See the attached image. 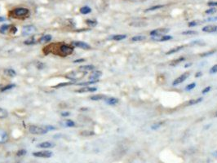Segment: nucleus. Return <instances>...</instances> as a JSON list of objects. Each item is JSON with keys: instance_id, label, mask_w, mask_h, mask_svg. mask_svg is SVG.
<instances>
[{"instance_id": "f257e3e1", "label": "nucleus", "mask_w": 217, "mask_h": 163, "mask_svg": "<svg viewBox=\"0 0 217 163\" xmlns=\"http://www.w3.org/2000/svg\"><path fill=\"white\" fill-rule=\"evenodd\" d=\"M73 51H74V47L61 43H52V44L47 45V47L43 48V52L46 55L52 53L62 57L69 56L73 53Z\"/></svg>"}, {"instance_id": "f03ea898", "label": "nucleus", "mask_w": 217, "mask_h": 163, "mask_svg": "<svg viewBox=\"0 0 217 163\" xmlns=\"http://www.w3.org/2000/svg\"><path fill=\"white\" fill-rule=\"evenodd\" d=\"M9 16L15 19H25L29 16V11L25 8H15L9 12Z\"/></svg>"}, {"instance_id": "7ed1b4c3", "label": "nucleus", "mask_w": 217, "mask_h": 163, "mask_svg": "<svg viewBox=\"0 0 217 163\" xmlns=\"http://www.w3.org/2000/svg\"><path fill=\"white\" fill-rule=\"evenodd\" d=\"M87 74V72L84 70H77V71H73V72H70L66 74L65 77L69 80H72V81H78V80H80L82 78H83L85 77V75Z\"/></svg>"}, {"instance_id": "20e7f679", "label": "nucleus", "mask_w": 217, "mask_h": 163, "mask_svg": "<svg viewBox=\"0 0 217 163\" xmlns=\"http://www.w3.org/2000/svg\"><path fill=\"white\" fill-rule=\"evenodd\" d=\"M47 127H38V126H30L29 128V131L33 135H43L48 131Z\"/></svg>"}, {"instance_id": "39448f33", "label": "nucleus", "mask_w": 217, "mask_h": 163, "mask_svg": "<svg viewBox=\"0 0 217 163\" xmlns=\"http://www.w3.org/2000/svg\"><path fill=\"white\" fill-rule=\"evenodd\" d=\"M17 29L12 25H3L0 27V33L3 34H14L17 33Z\"/></svg>"}, {"instance_id": "423d86ee", "label": "nucleus", "mask_w": 217, "mask_h": 163, "mask_svg": "<svg viewBox=\"0 0 217 163\" xmlns=\"http://www.w3.org/2000/svg\"><path fill=\"white\" fill-rule=\"evenodd\" d=\"M36 32V28L34 26H26L22 28L21 34L23 36H28Z\"/></svg>"}, {"instance_id": "0eeeda50", "label": "nucleus", "mask_w": 217, "mask_h": 163, "mask_svg": "<svg viewBox=\"0 0 217 163\" xmlns=\"http://www.w3.org/2000/svg\"><path fill=\"white\" fill-rule=\"evenodd\" d=\"M34 157H42V158H49L52 156V153L50 151H40V152H35L33 153Z\"/></svg>"}, {"instance_id": "6e6552de", "label": "nucleus", "mask_w": 217, "mask_h": 163, "mask_svg": "<svg viewBox=\"0 0 217 163\" xmlns=\"http://www.w3.org/2000/svg\"><path fill=\"white\" fill-rule=\"evenodd\" d=\"M189 76V72H186V73H183V74L180 75V77H178L176 79H175V81L173 82L172 85H173V86H176V85H178V84L182 83L183 82L185 81V80L187 79V77H188Z\"/></svg>"}, {"instance_id": "1a4fd4ad", "label": "nucleus", "mask_w": 217, "mask_h": 163, "mask_svg": "<svg viewBox=\"0 0 217 163\" xmlns=\"http://www.w3.org/2000/svg\"><path fill=\"white\" fill-rule=\"evenodd\" d=\"M168 32H169V29H157L150 32V35L153 37H157V36L164 35V34L168 33Z\"/></svg>"}, {"instance_id": "9d476101", "label": "nucleus", "mask_w": 217, "mask_h": 163, "mask_svg": "<svg viewBox=\"0 0 217 163\" xmlns=\"http://www.w3.org/2000/svg\"><path fill=\"white\" fill-rule=\"evenodd\" d=\"M71 45L73 47H80L83 48V49H91V46L88 45L87 43H84V42H80V41H76V42H72Z\"/></svg>"}, {"instance_id": "9b49d317", "label": "nucleus", "mask_w": 217, "mask_h": 163, "mask_svg": "<svg viewBox=\"0 0 217 163\" xmlns=\"http://www.w3.org/2000/svg\"><path fill=\"white\" fill-rule=\"evenodd\" d=\"M97 90L96 87H90V86H84L82 87V88L78 89V90H76L75 92L78 93H86V92H93V91H95Z\"/></svg>"}, {"instance_id": "f8f14e48", "label": "nucleus", "mask_w": 217, "mask_h": 163, "mask_svg": "<svg viewBox=\"0 0 217 163\" xmlns=\"http://www.w3.org/2000/svg\"><path fill=\"white\" fill-rule=\"evenodd\" d=\"M203 32H207V33H213V32L217 31V26L211 25V26H207L202 28Z\"/></svg>"}, {"instance_id": "ddd939ff", "label": "nucleus", "mask_w": 217, "mask_h": 163, "mask_svg": "<svg viewBox=\"0 0 217 163\" xmlns=\"http://www.w3.org/2000/svg\"><path fill=\"white\" fill-rule=\"evenodd\" d=\"M8 135L5 130L0 129V144H4L8 141Z\"/></svg>"}, {"instance_id": "4468645a", "label": "nucleus", "mask_w": 217, "mask_h": 163, "mask_svg": "<svg viewBox=\"0 0 217 163\" xmlns=\"http://www.w3.org/2000/svg\"><path fill=\"white\" fill-rule=\"evenodd\" d=\"M172 38V37L170 35H161L157 37H153V39L158 42H164V41H168Z\"/></svg>"}, {"instance_id": "2eb2a0df", "label": "nucleus", "mask_w": 217, "mask_h": 163, "mask_svg": "<svg viewBox=\"0 0 217 163\" xmlns=\"http://www.w3.org/2000/svg\"><path fill=\"white\" fill-rule=\"evenodd\" d=\"M102 75V72L101 71L96 70V71H93L92 73L90 74L89 76V79L90 80H98L100 77H101Z\"/></svg>"}, {"instance_id": "dca6fc26", "label": "nucleus", "mask_w": 217, "mask_h": 163, "mask_svg": "<svg viewBox=\"0 0 217 163\" xmlns=\"http://www.w3.org/2000/svg\"><path fill=\"white\" fill-rule=\"evenodd\" d=\"M55 146V144L51 143V142H43L39 144H38V148H53Z\"/></svg>"}, {"instance_id": "f3484780", "label": "nucleus", "mask_w": 217, "mask_h": 163, "mask_svg": "<svg viewBox=\"0 0 217 163\" xmlns=\"http://www.w3.org/2000/svg\"><path fill=\"white\" fill-rule=\"evenodd\" d=\"M52 35H50V34H47V35H44V36L41 37L39 39H38V42H39L40 43H48V42H50V41L52 40Z\"/></svg>"}, {"instance_id": "a211bd4d", "label": "nucleus", "mask_w": 217, "mask_h": 163, "mask_svg": "<svg viewBox=\"0 0 217 163\" xmlns=\"http://www.w3.org/2000/svg\"><path fill=\"white\" fill-rule=\"evenodd\" d=\"M108 98L106 95H95L91 96V100H95V101H97V100H105L106 99Z\"/></svg>"}, {"instance_id": "6ab92c4d", "label": "nucleus", "mask_w": 217, "mask_h": 163, "mask_svg": "<svg viewBox=\"0 0 217 163\" xmlns=\"http://www.w3.org/2000/svg\"><path fill=\"white\" fill-rule=\"evenodd\" d=\"M184 47H185V46H184V45H181V46H179V47H174V48H172V49H171V50H169V51L166 52V55H171V54H173V53H175V52H177V51H180V50H182L183 48H184Z\"/></svg>"}, {"instance_id": "aec40b11", "label": "nucleus", "mask_w": 217, "mask_h": 163, "mask_svg": "<svg viewBox=\"0 0 217 163\" xmlns=\"http://www.w3.org/2000/svg\"><path fill=\"white\" fill-rule=\"evenodd\" d=\"M126 38H127V35H125V34H117V35H113L109 38L115 41H120V40L125 39Z\"/></svg>"}, {"instance_id": "412c9836", "label": "nucleus", "mask_w": 217, "mask_h": 163, "mask_svg": "<svg viewBox=\"0 0 217 163\" xmlns=\"http://www.w3.org/2000/svg\"><path fill=\"white\" fill-rule=\"evenodd\" d=\"M105 102L108 104L113 105V104H118V99H116V98H113V97H108L105 100Z\"/></svg>"}, {"instance_id": "4be33fe9", "label": "nucleus", "mask_w": 217, "mask_h": 163, "mask_svg": "<svg viewBox=\"0 0 217 163\" xmlns=\"http://www.w3.org/2000/svg\"><path fill=\"white\" fill-rule=\"evenodd\" d=\"M184 60H185V58H184V57H180V58L175 59V60H174L171 61L170 65L171 66H175V65H177L178 64H180V63H181V62H183Z\"/></svg>"}, {"instance_id": "5701e85b", "label": "nucleus", "mask_w": 217, "mask_h": 163, "mask_svg": "<svg viewBox=\"0 0 217 163\" xmlns=\"http://www.w3.org/2000/svg\"><path fill=\"white\" fill-rule=\"evenodd\" d=\"M202 100V98H198V99H196V100H189L188 102L186 103L185 105L186 106H189V105H193V104H198V103H200L201 101Z\"/></svg>"}, {"instance_id": "b1692460", "label": "nucleus", "mask_w": 217, "mask_h": 163, "mask_svg": "<svg viewBox=\"0 0 217 163\" xmlns=\"http://www.w3.org/2000/svg\"><path fill=\"white\" fill-rule=\"evenodd\" d=\"M4 73L9 77H15L17 75V73L15 72V70L11 69H7L4 70Z\"/></svg>"}, {"instance_id": "393cba45", "label": "nucleus", "mask_w": 217, "mask_h": 163, "mask_svg": "<svg viewBox=\"0 0 217 163\" xmlns=\"http://www.w3.org/2000/svg\"><path fill=\"white\" fill-rule=\"evenodd\" d=\"M8 112L6 109H3V108L0 107V119H3L8 118Z\"/></svg>"}, {"instance_id": "a878e982", "label": "nucleus", "mask_w": 217, "mask_h": 163, "mask_svg": "<svg viewBox=\"0 0 217 163\" xmlns=\"http://www.w3.org/2000/svg\"><path fill=\"white\" fill-rule=\"evenodd\" d=\"M146 38L145 36L143 35H138V36H134L133 38H131L132 42H140V41H143Z\"/></svg>"}, {"instance_id": "bb28decb", "label": "nucleus", "mask_w": 217, "mask_h": 163, "mask_svg": "<svg viewBox=\"0 0 217 163\" xmlns=\"http://www.w3.org/2000/svg\"><path fill=\"white\" fill-rule=\"evenodd\" d=\"M95 69V66L94 65H83V66H80L79 67V69L81 70H84V71H88V70H93Z\"/></svg>"}, {"instance_id": "cd10ccee", "label": "nucleus", "mask_w": 217, "mask_h": 163, "mask_svg": "<svg viewBox=\"0 0 217 163\" xmlns=\"http://www.w3.org/2000/svg\"><path fill=\"white\" fill-rule=\"evenodd\" d=\"M37 42H38V41L35 40V38H34V36H33L32 38H29V39H27L26 41H25V44L26 45H31V44H34V43H36Z\"/></svg>"}, {"instance_id": "c85d7f7f", "label": "nucleus", "mask_w": 217, "mask_h": 163, "mask_svg": "<svg viewBox=\"0 0 217 163\" xmlns=\"http://www.w3.org/2000/svg\"><path fill=\"white\" fill-rule=\"evenodd\" d=\"M91 11V9L89 8V7H83V8H82L81 9H80V12L82 13V14H88V13H90Z\"/></svg>"}, {"instance_id": "c756f323", "label": "nucleus", "mask_w": 217, "mask_h": 163, "mask_svg": "<svg viewBox=\"0 0 217 163\" xmlns=\"http://www.w3.org/2000/svg\"><path fill=\"white\" fill-rule=\"evenodd\" d=\"M95 82H98V80H91L90 82H80V83H77L78 86H87V85H91L94 84Z\"/></svg>"}, {"instance_id": "7c9ffc66", "label": "nucleus", "mask_w": 217, "mask_h": 163, "mask_svg": "<svg viewBox=\"0 0 217 163\" xmlns=\"http://www.w3.org/2000/svg\"><path fill=\"white\" fill-rule=\"evenodd\" d=\"M198 33L197 31H194V30H187V31H184L182 32L183 35H196Z\"/></svg>"}, {"instance_id": "2f4dec72", "label": "nucleus", "mask_w": 217, "mask_h": 163, "mask_svg": "<svg viewBox=\"0 0 217 163\" xmlns=\"http://www.w3.org/2000/svg\"><path fill=\"white\" fill-rule=\"evenodd\" d=\"M202 21H201V20H193V21H191L189 23V27H193V26H199V25L202 24Z\"/></svg>"}, {"instance_id": "473e14b6", "label": "nucleus", "mask_w": 217, "mask_h": 163, "mask_svg": "<svg viewBox=\"0 0 217 163\" xmlns=\"http://www.w3.org/2000/svg\"><path fill=\"white\" fill-rule=\"evenodd\" d=\"M164 5H156V6H154V7H151V8L146 9V10L145 11H154V10H158L159 8H163Z\"/></svg>"}, {"instance_id": "72a5a7b5", "label": "nucleus", "mask_w": 217, "mask_h": 163, "mask_svg": "<svg viewBox=\"0 0 217 163\" xmlns=\"http://www.w3.org/2000/svg\"><path fill=\"white\" fill-rule=\"evenodd\" d=\"M164 123H165V121H160V122L155 123L153 126H151V129L152 130H156V129H157V128H159L160 127H161L162 125H163Z\"/></svg>"}, {"instance_id": "f704fd0d", "label": "nucleus", "mask_w": 217, "mask_h": 163, "mask_svg": "<svg viewBox=\"0 0 217 163\" xmlns=\"http://www.w3.org/2000/svg\"><path fill=\"white\" fill-rule=\"evenodd\" d=\"M215 52H216V50H212V51H208L207 52H204V53H202L200 54V56L203 57V56H211V55H213Z\"/></svg>"}, {"instance_id": "c9c22d12", "label": "nucleus", "mask_w": 217, "mask_h": 163, "mask_svg": "<svg viewBox=\"0 0 217 163\" xmlns=\"http://www.w3.org/2000/svg\"><path fill=\"white\" fill-rule=\"evenodd\" d=\"M13 87H15V84H10L8 85V86H6L3 87V88L0 89V91H8V90H10V89L13 88Z\"/></svg>"}, {"instance_id": "e433bc0d", "label": "nucleus", "mask_w": 217, "mask_h": 163, "mask_svg": "<svg viewBox=\"0 0 217 163\" xmlns=\"http://www.w3.org/2000/svg\"><path fill=\"white\" fill-rule=\"evenodd\" d=\"M86 23L88 25V26H95L97 25V21H95V20H87Z\"/></svg>"}, {"instance_id": "4c0bfd02", "label": "nucleus", "mask_w": 217, "mask_h": 163, "mask_svg": "<svg viewBox=\"0 0 217 163\" xmlns=\"http://www.w3.org/2000/svg\"><path fill=\"white\" fill-rule=\"evenodd\" d=\"M65 126L66 127H73L75 126V123L71 120H67L65 121Z\"/></svg>"}, {"instance_id": "58836bf2", "label": "nucleus", "mask_w": 217, "mask_h": 163, "mask_svg": "<svg viewBox=\"0 0 217 163\" xmlns=\"http://www.w3.org/2000/svg\"><path fill=\"white\" fill-rule=\"evenodd\" d=\"M73 83H71V82H63V83H60L58 85H56V86H55L54 87L55 88H60V87L61 86H69V85H71Z\"/></svg>"}, {"instance_id": "ea45409f", "label": "nucleus", "mask_w": 217, "mask_h": 163, "mask_svg": "<svg viewBox=\"0 0 217 163\" xmlns=\"http://www.w3.org/2000/svg\"><path fill=\"white\" fill-rule=\"evenodd\" d=\"M195 86H196V84H195V83H191V84H189L188 86H186L185 90H186V91H190V90H192V89H193Z\"/></svg>"}, {"instance_id": "a19ab883", "label": "nucleus", "mask_w": 217, "mask_h": 163, "mask_svg": "<svg viewBox=\"0 0 217 163\" xmlns=\"http://www.w3.org/2000/svg\"><path fill=\"white\" fill-rule=\"evenodd\" d=\"M26 154V150H25V149H21V150L18 151L17 155L19 156V157H20V156H24Z\"/></svg>"}, {"instance_id": "79ce46f5", "label": "nucleus", "mask_w": 217, "mask_h": 163, "mask_svg": "<svg viewBox=\"0 0 217 163\" xmlns=\"http://www.w3.org/2000/svg\"><path fill=\"white\" fill-rule=\"evenodd\" d=\"M217 73V65H215L213 67H211V69H210V73L213 74V73Z\"/></svg>"}, {"instance_id": "37998d69", "label": "nucleus", "mask_w": 217, "mask_h": 163, "mask_svg": "<svg viewBox=\"0 0 217 163\" xmlns=\"http://www.w3.org/2000/svg\"><path fill=\"white\" fill-rule=\"evenodd\" d=\"M216 11V8H211V9H208V10L206 11V14H212V13H215Z\"/></svg>"}, {"instance_id": "c03bdc74", "label": "nucleus", "mask_w": 217, "mask_h": 163, "mask_svg": "<svg viewBox=\"0 0 217 163\" xmlns=\"http://www.w3.org/2000/svg\"><path fill=\"white\" fill-rule=\"evenodd\" d=\"M211 86H207V87H206L205 89H203V90L202 91V94L207 93V92H208V91H210V90H211Z\"/></svg>"}, {"instance_id": "a18cd8bd", "label": "nucleus", "mask_w": 217, "mask_h": 163, "mask_svg": "<svg viewBox=\"0 0 217 163\" xmlns=\"http://www.w3.org/2000/svg\"><path fill=\"white\" fill-rule=\"evenodd\" d=\"M207 5H208V6H211V7L217 6V2H209V3H207Z\"/></svg>"}, {"instance_id": "49530a36", "label": "nucleus", "mask_w": 217, "mask_h": 163, "mask_svg": "<svg viewBox=\"0 0 217 163\" xmlns=\"http://www.w3.org/2000/svg\"><path fill=\"white\" fill-rule=\"evenodd\" d=\"M85 61V60L84 59H78V60H74V63H82V62H84Z\"/></svg>"}, {"instance_id": "de8ad7c7", "label": "nucleus", "mask_w": 217, "mask_h": 163, "mask_svg": "<svg viewBox=\"0 0 217 163\" xmlns=\"http://www.w3.org/2000/svg\"><path fill=\"white\" fill-rule=\"evenodd\" d=\"M61 115H62L63 117H67V116H69V112H62V113H61Z\"/></svg>"}, {"instance_id": "09e8293b", "label": "nucleus", "mask_w": 217, "mask_h": 163, "mask_svg": "<svg viewBox=\"0 0 217 163\" xmlns=\"http://www.w3.org/2000/svg\"><path fill=\"white\" fill-rule=\"evenodd\" d=\"M201 75H202V72H198V73H196V75H195V77H200Z\"/></svg>"}, {"instance_id": "8fccbe9b", "label": "nucleus", "mask_w": 217, "mask_h": 163, "mask_svg": "<svg viewBox=\"0 0 217 163\" xmlns=\"http://www.w3.org/2000/svg\"><path fill=\"white\" fill-rule=\"evenodd\" d=\"M6 19L4 17H0V22H2V21H4V20H5Z\"/></svg>"}, {"instance_id": "3c124183", "label": "nucleus", "mask_w": 217, "mask_h": 163, "mask_svg": "<svg viewBox=\"0 0 217 163\" xmlns=\"http://www.w3.org/2000/svg\"><path fill=\"white\" fill-rule=\"evenodd\" d=\"M217 20V17L216 18H209L208 20Z\"/></svg>"}, {"instance_id": "603ef678", "label": "nucleus", "mask_w": 217, "mask_h": 163, "mask_svg": "<svg viewBox=\"0 0 217 163\" xmlns=\"http://www.w3.org/2000/svg\"><path fill=\"white\" fill-rule=\"evenodd\" d=\"M191 65H192V64H188V65H185V67H188V66Z\"/></svg>"}, {"instance_id": "864d4df0", "label": "nucleus", "mask_w": 217, "mask_h": 163, "mask_svg": "<svg viewBox=\"0 0 217 163\" xmlns=\"http://www.w3.org/2000/svg\"><path fill=\"white\" fill-rule=\"evenodd\" d=\"M216 117H217V111H216Z\"/></svg>"}, {"instance_id": "5fc2aeb1", "label": "nucleus", "mask_w": 217, "mask_h": 163, "mask_svg": "<svg viewBox=\"0 0 217 163\" xmlns=\"http://www.w3.org/2000/svg\"><path fill=\"white\" fill-rule=\"evenodd\" d=\"M0 87H1V86H0Z\"/></svg>"}]
</instances>
